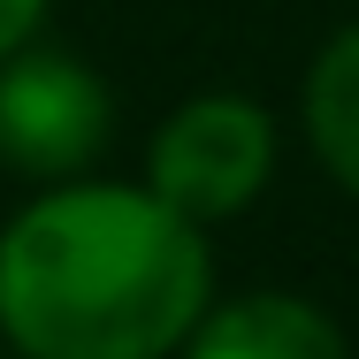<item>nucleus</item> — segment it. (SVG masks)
Instances as JSON below:
<instances>
[{"label": "nucleus", "instance_id": "4", "mask_svg": "<svg viewBox=\"0 0 359 359\" xmlns=\"http://www.w3.org/2000/svg\"><path fill=\"white\" fill-rule=\"evenodd\" d=\"M191 359H352L337 321L306 298L283 290H260V298H237L222 313H199V329L184 337Z\"/></svg>", "mask_w": 359, "mask_h": 359}, {"label": "nucleus", "instance_id": "1", "mask_svg": "<svg viewBox=\"0 0 359 359\" xmlns=\"http://www.w3.org/2000/svg\"><path fill=\"white\" fill-rule=\"evenodd\" d=\"M199 313V222L153 191L69 184L0 229V329L31 359H161Z\"/></svg>", "mask_w": 359, "mask_h": 359}, {"label": "nucleus", "instance_id": "3", "mask_svg": "<svg viewBox=\"0 0 359 359\" xmlns=\"http://www.w3.org/2000/svg\"><path fill=\"white\" fill-rule=\"evenodd\" d=\"M115 100L76 54H8L0 62V161L23 176H76L107 153Z\"/></svg>", "mask_w": 359, "mask_h": 359}, {"label": "nucleus", "instance_id": "6", "mask_svg": "<svg viewBox=\"0 0 359 359\" xmlns=\"http://www.w3.org/2000/svg\"><path fill=\"white\" fill-rule=\"evenodd\" d=\"M39 15H46V0H0V62L31 39V23H39Z\"/></svg>", "mask_w": 359, "mask_h": 359}, {"label": "nucleus", "instance_id": "5", "mask_svg": "<svg viewBox=\"0 0 359 359\" xmlns=\"http://www.w3.org/2000/svg\"><path fill=\"white\" fill-rule=\"evenodd\" d=\"M306 138L329 161V176L359 191V23L337 31L306 76Z\"/></svg>", "mask_w": 359, "mask_h": 359}, {"label": "nucleus", "instance_id": "2", "mask_svg": "<svg viewBox=\"0 0 359 359\" xmlns=\"http://www.w3.org/2000/svg\"><path fill=\"white\" fill-rule=\"evenodd\" d=\"M276 168V123L252 100H191L153 138V199H168L184 222H222L260 199Z\"/></svg>", "mask_w": 359, "mask_h": 359}]
</instances>
